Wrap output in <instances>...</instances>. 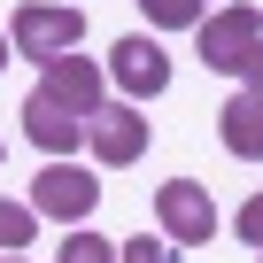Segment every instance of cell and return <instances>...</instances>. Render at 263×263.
Instances as JSON below:
<instances>
[{
	"label": "cell",
	"instance_id": "6da1fadb",
	"mask_svg": "<svg viewBox=\"0 0 263 263\" xmlns=\"http://www.w3.org/2000/svg\"><path fill=\"white\" fill-rule=\"evenodd\" d=\"M194 31H201V62H209V70H224V78H240V70H248V54L263 47V8H248V0H224V8H209Z\"/></svg>",
	"mask_w": 263,
	"mask_h": 263
},
{
	"label": "cell",
	"instance_id": "7a4b0ae2",
	"mask_svg": "<svg viewBox=\"0 0 263 263\" xmlns=\"http://www.w3.org/2000/svg\"><path fill=\"white\" fill-rule=\"evenodd\" d=\"M8 39H16L31 62H54V54H70V47L85 39V8H70V0H16Z\"/></svg>",
	"mask_w": 263,
	"mask_h": 263
},
{
	"label": "cell",
	"instance_id": "3957f363",
	"mask_svg": "<svg viewBox=\"0 0 263 263\" xmlns=\"http://www.w3.org/2000/svg\"><path fill=\"white\" fill-rule=\"evenodd\" d=\"M155 217H163V232H171L178 248H209V240H217V201H209V186H194V178H163V186H155Z\"/></svg>",
	"mask_w": 263,
	"mask_h": 263
},
{
	"label": "cell",
	"instance_id": "277c9868",
	"mask_svg": "<svg viewBox=\"0 0 263 263\" xmlns=\"http://www.w3.org/2000/svg\"><path fill=\"white\" fill-rule=\"evenodd\" d=\"M93 201H101V178H85L78 163H47V171L31 178V209H39V217L85 224V217H93Z\"/></svg>",
	"mask_w": 263,
	"mask_h": 263
},
{
	"label": "cell",
	"instance_id": "5b68a950",
	"mask_svg": "<svg viewBox=\"0 0 263 263\" xmlns=\"http://www.w3.org/2000/svg\"><path fill=\"white\" fill-rule=\"evenodd\" d=\"M85 147L116 171V163H140L147 155V116L132 108V101H101L93 108V132H85Z\"/></svg>",
	"mask_w": 263,
	"mask_h": 263
},
{
	"label": "cell",
	"instance_id": "8992f818",
	"mask_svg": "<svg viewBox=\"0 0 263 263\" xmlns=\"http://www.w3.org/2000/svg\"><path fill=\"white\" fill-rule=\"evenodd\" d=\"M108 78H116L132 101H155V93L171 85V54H163L155 39H116V47H108Z\"/></svg>",
	"mask_w": 263,
	"mask_h": 263
},
{
	"label": "cell",
	"instance_id": "52a82bcc",
	"mask_svg": "<svg viewBox=\"0 0 263 263\" xmlns=\"http://www.w3.org/2000/svg\"><path fill=\"white\" fill-rule=\"evenodd\" d=\"M85 132H93V116L62 108L54 93H31V101H24V140H31V147H47V155H70V147H85Z\"/></svg>",
	"mask_w": 263,
	"mask_h": 263
},
{
	"label": "cell",
	"instance_id": "ba28073f",
	"mask_svg": "<svg viewBox=\"0 0 263 263\" xmlns=\"http://www.w3.org/2000/svg\"><path fill=\"white\" fill-rule=\"evenodd\" d=\"M39 70H47V78H39V93H54L62 108H78V116H93V108H101V70H93L78 47H70V54H54V62H39Z\"/></svg>",
	"mask_w": 263,
	"mask_h": 263
},
{
	"label": "cell",
	"instance_id": "9c48e42d",
	"mask_svg": "<svg viewBox=\"0 0 263 263\" xmlns=\"http://www.w3.org/2000/svg\"><path fill=\"white\" fill-rule=\"evenodd\" d=\"M217 140L232 147V155H248V163H263V93H232L224 108H217Z\"/></svg>",
	"mask_w": 263,
	"mask_h": 263
},
{
	"label": "cell",
	"instance_id": "30bf717a",
	"mask_svg": "<svg viewBox=\"0 0 263 263\" xmlns=\"http://www.w3.org/2000/svg\"><path fill=\"white\" fill-rule=\"evenodd\" d=\"M209 8H224V0H140V16L163 24V31H186V24H201Z\"/></svg>",
	"mask_w": 263,
	"mask_h": 263
},
{
	"label": "cell",
	"instance_id": "8fae6325",
	"mask_svg": "<svg viewBox=\"0 0 263 263\" xmlns=\"http://www.w3.org/2000/svg\"><path fill=\"white\" fill-rule=\"evenodd\" d=\"M31 232H39V209H24V201L0 194V255H24V248H31Z\"/></svg>",
	"mask_w": 263,
	"mask_h": 263
},
{
	"label": "cell",
	"instance_id": "7c38bea8",
	"mask_svg": "<svg viewBox=\"0 0 263 263\" xmlns=\"http://www.w3.org/2000/svg\"><path fill=\"white\" fill-rule=\"evenodd\" d=\"M62 263H124V255H116V248H108V240H93V232H85V224H78V232H70V240H62Z\"/></svg>",
	"mask_w": 263,
	"mask_h": 263
},
{
	"label": "cell",
	"instance_id": "4fadbf2b",
	"mask_svg": "<svg viewBox=\"0 0 263 263\" xmlns=\"http://www.w3.org/2000/svg\"><path fill=\"white\" fill-rule=\"evenodd\" d=\"M178 240H124V263H178Z\"/></svg>",
	"mask_w": 263,
	"mask_h": 263
},
{
	"label": "cell",
	"instance_id": "5bb4252c",
	"mask_svg": "<svg viewBox=\"0 0 263 263\" xmlns=\"http://www.w3.org/2000/svg\"><path fill=\"white\" fill-rule=\"evenodd\" d=\"M240 240H255V248H263V194H255V201H240Z\"/></svg>",
	"mask_w": 263,
	"mask_h": 263
},
{
	"label": "cell",
	"instance_id": "9a60e30c",
	"mask_svg": "<svg viewBox=\"0 0 263 263\" xmlns=\"http://www.w3.org/2000/svg\"><path fill=\"white\" fill-rule=\"evenodd\" d=\"M240 85H248V93H263V47L248 54V70H240Z\"/></svg>",
	"mask_w": 263,
	"mask_h": 263
},
{
	"label": "cell",
	"instance_id": "2e32d148",
	"mask_svg": "<svg viewBox=\"0 0 263 263\" xmlns=\"http://www.w3.org/2000/svg\"><path fill=\"white\" fill-rule=\"evenodd\" d=\"M0 263H31V255H0Z\"/></svg>",
	"mask_w": 263,
	"mask_h": 263
},
{
	"label": "cell",
	"instance_id": "e0dca14e",
	"mask_svg": "<svg viewBox=\"0 0 263 263\" xmlns=\"http://www.w3.org/2000/svg\"><path fill=\"white\" fill-rule=\"evenodd\" d=\"M0 62H8V39H0Z\"/></svg>",
	"mask_w": 263,
	"mask_h": 263
},
{
	"label": "cell",
	"instance_id": "ac0fdd59",
	"mask_svg": "<svg viewBox=\"0 0 263 263\" xmlns=\"http://www.w3.org/2000/svg\"><path fill=\"white\" fill-rule=\"evenodd\" d=\"M255 255H263V248H255Z\"/></svg>",
	"mask_w": 263,
	"mask_h": 263
}]
</instances>
